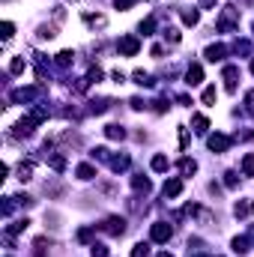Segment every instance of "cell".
I'll return each instance as SVG.
<instances>
[{"label":"cell","instance_id":"cell-2","mask_svg":"<svg viewBox=\"0 0 254 257\" xmlns=\"http://www.w3.org/2000/svg\"><path fill=\"white\" fill-rule=\"evenodd\" d=\"M39 96H42V87H18V90L9 93V102H12V105H24V102L39 99Z\"/></svg>","mask_w":254,"mask_h":257},{"label":"cell","instance_id":"cell-16","mask_svg":"<svg viewBox=\"0 0 254 257\" xmlns=\"http://www.w3.org/2000/svg\"><path fill=\"white\" fill-rule=\"evenodd\" d=\"M251 209H254L251 200H239V203L233 206V215H236V218H248V215H251Z\"/></svg>","mask_w":254,"mask_h":257},{"label":"cell","instance_id":"cell-19","mask_svg":"<svg viewBox=\"0 0 254 257\" xmlns=\"http://www.w3.org/2000/svg\"><path fill=\"white\" fill-rule=\"evenodd\" d=\"M129 162H132L129 156H111V162H108V165H111V171H117V174H120V171H126V168H129Z\"/></svg>","mask_w":254,"mask_h":257},{"label":"cell","instance_id":"cell-3","mask_svg":"<svg viewBox=\"0 0 254 257\" xmlns=\"http://www.w3.org/2000/svg\"><path fill=\"white\" fill-rule=\"evenodd\" d=\"M99 230H102V233H108V236H123V233H126V218L111 215V218H105V221L99 224Z\"/></svg>","mask_w":254,"mask_h":257},{"label":"cell","instance_id":"cell-22","mask_svg":"<svg viewBox=\"0 0 254 257\" xmlns=\"http://www.w3.org/2000/svg\"><path fill=\"white\" fill-rule=\"evenodd\" d=\"M194 171H197V162H194V159H189V156L180 159V174H183V177H191Z\"/></svg>","mask_w":254,"mask_h":257},{"label":"cell","instance_id":"cell-17","mask_svg":"<svg viewBox=\"0 0 254 257\" xmlns=\"http://www.w3.org/2000/svg\"><path fill=\"white\" fill-rule=\"evenodd\" d=\"M233 54H236V57H248V54H251V42H248V39H236V42H233Z\"/></svg>","mask_w":254,"mask_h":257},{"label":"cell","instance_id":"cell-38","mask_svg":"<svg viewBox=\"0 0 254 257\" xmlns=\"http://www.w3.org/2000/svg\"><path fill=\"white\" fill-rule=\"evenodd\" d=\"M93 239V227H81L78 230V242H90Z\"/></svg>","mask_w":254,"mask_h":257},{"label":"cell","instance_id":"cell-6","mask_svg":"<svg viewBox=\"0 0 254 257\" xmlns=\"http://www.w3.org/2000/svg\"><path fill=\"white\" fill-rule=\"evenodd\" d=\"M221 78H224V87H227V93H233V90H236V81H239V66H224Z\"/></svg>","mask_w":254,"mask_h":257},{"label":"cell","instance_id":"cell-33","mask_svg":"<svg viewBox=\"0 0 254 257\" xmlns=\"http://www.w3.org/2000/svg\"><path fill=\"white\" fill-rule=\"evenodd\" d=\"M90 254H93V257H108V245H102V242H93V245H90Z\"/></svg>","mask_w":254,"mask_h":257},{"label":"cell","instance_id":"cell-13","mask_svg":"<svg viewBox=\"0 0 254 257\" xmlns=\"http://www.w3.org/2000/svg\"><path fill=\"white\" fill-rule=\"evenodd\" d=\"M75 177H78L81 183H87V180H93V177H96V168L84 162V165H78V168H75Z\"/></svg>","mask_w":254,"mask_h":257},{"label":"cell","instance_id":"cell-27","mask_svg":"<svg viewBox=\"0 0 254 257\" xmlns=\"http://www.w3.org/2000/svg\"><path fill=\"white\" fill-rule=\"evenodd\" d=\"M138 30H141L144 36H153V30H156V18H144V21L138 24Z\"/></svg>","mask_w":254,"mask_h":257},{"label":"cell","instance_id":"cell-36","mask_svg":"<svg viewBox=\"0 0 254 257\" xmlns=\"http://www.w3.org/2000/svg\"><path fill=\"white\" fill-rule=\"evenodd\" d=\"M215 99H218V90H215V87H206V90H203V105H212Z\"/></svg>","mask_w":254,"mask_h":257},{"label":"cell","instance_id":"cell-24","mask_svg":"<svg viewBox=\"0 0 254 257\" xmlns=\"http://www.w3.org/2000/svg\"><path fill=\"white\" fill-rule=\"evenodd\" d=\"M197 21H200V12H197V9H183V24L194 27Z\"/></svg>","mask_w":254,"mask_h":257},{"label":"cell","instance_id":"cell-46","mask_svg":"<svg viewBox=\"0 0 254 257\" xmlns=\"http://www.w3.org/2000/svg\"><path fill=\"white\" fill-rule=\"evenodd\" d=\"M159 257H174V254H168V251H162V254H159Z\"/></svg>","mask_w":254,"mask_h":257},{"label":"cell","instance_id":"cell-9","mask_svg":"<svg viewBox=\"0 0 254 257\" xmlns=\"http://www.w3.org/2000/svg\"><path fill=\"white\" fill-rule=\"evenodd\" d=\"M203 81V69H200V63H191L189 69H186V84L189 87H197Z\"/></svg>","mask_w":254,"mask_h":257},{"label":"cell","instance_id":"cell-40","mask_svg":"<svg viewBox=\"0 0 254 257\" xmlns=\"http://www.w3.org/2000/svg\"><path fill=\"white\" fill-rule=\"evenodd\" d=\"M180 147H183V150L189 147V128L186 126H180Z\"/></svg>","mask_w":254,"mask_h":257},{"label":"cell","instance_id":"cell-30","mask_svg":"<svg viewBox=\"0 0 254 257\" xmlns=\"http://www.w3.org/2000/svg\"><path fill=\"white\" fill-rule=\"evenodd\" d=\"M9 72H12V75H21V72H24V57H12V60H9Z\"/></svg>","mask_w":254,"mask_h":257},{"label":"cell","instance_id":"cell-25","mask_svg":"<svg viewBox=\"0 0 254 257\" xmlns=\"http://www.w3.org/2000/svg\"><path fill=\"white\" fill-rule=\"evenodd\" d=\"M242 174L245 177H254V153H245L242 156Z\"/></svg>","mask_w":254,"mask_h":257},{"label":"cell","instance_id":"cell-5","mask_svg":"<svg viewBox=\"0 0 254 257\" xmlns=\"http://www.w3.org/2000/svg\"><path fill=\"white\" fill-rule=\"evenodd\" d=\"M117 51H120L123 57H135V54L141 51V39H138V36H123V39L117 42Z\"/></svg>","mask_w":254,"mask_h":257},{"label":"cell","instance_id":"cell-4","mask_svg":"<svg viewBox=\"0 0 254 257\" xmlns=\"http://www.w3.org/2000/svg\"><path fill=\"white\" fill-rule=\"evenodd\" d=\"M171 236H174V227H171L168 221H156V224L150 227V239H153V242H168Z\"/></svg>","mask_w":254,"mask_h":257},{"label":"cell","instance_id":"cell-47","mask_svg":"<svg viewBox=\"0 0 254 257\" xmlns=\"http://www.w3.org/2000/svg\"><path fill=\"white\" fill-rule=\"evenodd\" d=\"M251 72H254V63H251Z\"/></svg>","mask_w":254,"mask_h":257},{"label":"cell","instance_id":"cell-12","mask_svg":"<svg viewBox=\"0 0 254 257\" xmlns=\"http://www.w3.org/2000/svg\"><path fill=\"white\" fill-rule=\"evenodd\" d=\"M33 168H36L33 162H21V165L15 168V177H18L21 183H27V180H33Z\"/></svg>","mask_w":254,"mask_h":257},{"label":"cell","instance_id":"cell-21","mask_svg":"<svg viewBox=\"0 0 254 257\" xmlns=\"http://www.w3.org/2000/svg\"><path fill=\"white\" fill-rule=\"evenodd\" d=\"M105 135H108L111 141H123V138H126V128L117 126V123H111V126H105Z\"/></svg>","mask_w":254,"mask_h":257},{"label":"cell","instance_id":"cell-31","mask_svg":"<svg viewBox=\"0 0 254 257\" xmlns=\"http://www.w3.org/2000/svg\"><path fill=\"white\" fill-rule=\"evenodd\" d=\"M27 224H30V221H27V218H21V221L9 224V227H6V233H9V236H12V233H21V230H27Z\"/></svg>","mask_w":254,"mask_h":257},{"label":"cell","instance_id":"cell-44","mask_svg":"<svg viewBox=\"0 0 254 257\" xmlns=\"http://www.w3.org/2000/svg\"><path fill=\"white\" fill-rule=\"evenodd\" d=\"M111 78H114V81H117V84H123V81H126V75H123V72H120V69H114V75H111Z\"/></svg>","mask_w":254,"mask_h":257},{"label":"cell","instance_id":"cell-26","mask_svg":"<svg viewBox=\"0 0 254 257\" xmlns=\"http://www.w3.org/2000/svg\"><path fill=\"white\" fill-rule=\"evenodd\" d=\"M72 60H75V51H60L54 63L60 66V69H66V66H72Z\"/></svg>","mask_w":254,"mask_h":257},{"label":"cell","instance_id":"cell-42","mask_svg":"<svg viewBox=\"0 0 254 257\" xmlns=\"http://www.w3.org/2000/svg\"><path fill=\"white\" fill-rule=\"evenodd\" d=\"M132 3H135V0H114V6H117V9H123V12H126Z\"/></svg>","mask_w":254,"mask_h":257},{"label":"cell","instance_id":"cell-43","mask_svg":"<svg viewBox=\"0 0 254 257\" xmlns=\"http://www.w3.org/2000/svg\"><path fill=\"white\" fill-rule=\"evenodd\" d=\"M132 108H135V111H144V108H147V102H144V99H132Z\"/></svg>","mask_w":254,"mask_h":257},{"label":"cell","instance_id":"cell-8","mask_svg":"<svg viewBox=\"0 0 254 257\" xmlns=\"http://www.w3.org/2000/svg\"><path fill=\"white\" fill-rule=\"evenodd\" d=\"M206 147H209L212 153H224V150L230 147V138H227V135H209Z\"/></svg>","mask_w":254,"mask_h":257},{"label":"cell","instance_id":"cell-29","mask_svg":"<svg viewBox=\"0 0 254 257\" xmlns=\"http://www.w3.org/2000/svg\"><path fill=\"white\" fill-rule=\"evenodd\" d=\"M233 251H236V254H245V251H248V236H236V239H233Z\"/></svg>","mask_w":254,"mask_h":257},{"label":"cell","instance_id":"cell-23","mask_svg":"<svg viewBox=\"0 0 254 257\" xmlns=\"http://www.w3.org/2000/svg\"><path fill=\"white\" fill-rule=\"evenodd\" d=\"M191 126H194V132H197V135H203V132L209 128V120H206L203 114H194V117H191Z\"/></svg>","mask_w":254,"mask_h":257},{"label":"cell","instance_id":"cell-1","mask_svg":"<svg viewBox=\"0 0 254 257\" xmlns=\"http://www.w3.org/2000/svg\"><path fill=\"white\" fill-rule=\"evenodd\" d=\"M215 27H218L221 33H230V30H236V27H239V9H236L233 3H227V6L221 9V18L215 21Z\"/></svg>","mask_w":254,"mask_h":257},{"label":"cell","instance_id":"cell-14","mask_svg":"<svg viewBox=\"0 0 254 257\" xmlns=\"http://www.w3.org/2000/svg\"><path fill=\"white\" fill-rule=\"evenodd\" d=\"M132 81H135L138 87H153V84H156V81H153V75H150V72H144V69H138V72L132 75Z\"/></svg>","mask_w":254,"mask_h":257},{"label":"cell","instance_id":"cell-37","mask_svg":"<svg viewBox=\"0 0 254 257\" xmlns=\"http://www.w3.org/2000/svg\"><path fill=\"white\" fill-rule=\"evenodd\" d=\"M165 39H168L171 45H177V42H180V30H177V27H168V30H165Z\"/></svg>","mask_w":254,"mask_h":257},{"label":"cell","instance_id":"cell-35","mask_svg":"<svg viewBox=\"0 0 254 257\" xmlns=\"http://www.w3.org/2000/svg\"><path fill=\"white\" fill-rule=\"evenodd\" d=\"M87 81H90V84H99V81H102V69H99V66H90Z\"/></svg>","mask_w":254,"mask_h":257},{"label":"cell","instance_id":"cell-7","mask_svg":"<svg viewBox=\"0 0 254 257\" xmlns=\"http://www.w3.org/2000/svg\"><path fill=\"white\" fill-rule=\"evenodd\" d=\"M203 57H206L209 63H221V60L227 57V45H209V48L203 51Z\"/></svg>","mask_w":254,"mask_h":257},{"label":"cell","instance_id":"cell-20","mask_svg":"<svg viewBox=\"0 0 254 257\" xmlns=\"http://www.w3.org/2000/svg\"><path fill=\"white\" fill-rule=\"evenodd\" d=\"M111 108V99H93L90 102V114H105Z\"/></svg>","mask_w":254,"mask_h":257},{"label":"cell","instance_id":"cell-18","mask_svg":"<svg viewBox=\"0 0 254 257\" xmlns=\"http://www.w3.org/2000/svg\"><path fill=\"white\" fill-rule=\"evenodd\" d=\"M168 168H171V162H168V156H153V171L156 174H168Z\"/></svg>","mask_w":254,"mask_h":257},{"label":"cell","instance_id":"cell-28","mask_svg":"<svg viewBox=\"0 0 254 257\" xmlns=\"http://www.w3.org/2000/svg\"><path fill=\"white\" fill-rule=\"evenodd\" d=\"M57 36V24H42L39 27V39H54Z\"/></svg>","mask_w":254,"mask_h":257},{"label":"cell","instance_id":"cell-11","mask_svg":"<svg viewBox=\"0 0 254 257\" xmlns=\"http://www.w3.org/2000/svg\"><path fill=\"white\" fill-rule=\"evenodd\" d=\"M162 194H165V197H180V194H183V180H168V183L162 186Z\"/></svg>","mask_w":254,"mask_h":257},{"label":"cell","instance_id":"cell-41","mask_svg":"<svg viewBox=\"0 0 254 257\" xmlns=\"http://www.w3.org/2000/svg\"><path fill=\"white\" fill-rule=\"evenodd\" d=\"M224 183H227V189H233V186H236V174L227 171V174H224Z\"/></svg>","mask_w":254,"mask_h":257},{"label":"cell","instance_id":"cell-15","mask_svg":"<svg viewBox=\"0 0 254 257\" xmlns=\"http://www.w3.org/2000/svg\"><path fill=\"white\" fill-rule=\"evenodd\" d=\"M132 189H135V192H144V194H147L153 186H150V180H147L144 174H135V177H132Z\"/></svg>","mask_w":254,"mask_h":257},{"label":"cell","instance_id":"cell-45","mask_svg":"<svg viewBox=\"0 0 254 257\" xmlns=\"http://www.w3.org/2000/svg\"><path fill=\"white\" fill-rule=\"evenodd\" d=\"M200 6H203V9H209V6H215V0H200Z\"/></svg>","mask_w":254,"mask_h":257},{"label":"cell","instance_id":"cell-32","mask_svg":"<svg viewBox=\"0 0 254 257\" xmlns=\"http://www.w3.org/2000/svg\"><path fill=\"white\" fill-rule=\"evenodd\" d=\"M132 257H150V242H138L132 248Z\"/></svg>","mask_w":254,"mask_h":257},{"label":"cell","instance_id":"cell-10","mask_svg":"<svg viewBox=\"0 0 254 257\" xmlns=\"http://www.w3.org/2000/svg\"><path fill=\"white\" fill-rule=\"evenodd\" d=\"M84 24H87V27H93V30H102V27L108 24V18H105V15H99V12H84Z\"/></svg>","mask_w":254,"mask_h":257},{"label":"cell","instance_id":"cell-39","mask_svg":"<svg viewBox=\"0 0 254 257\" xmlns=\"http://www.w3.org/2000/svg\"><path fill=\"white\" fill-rule=\"evenodd\" d=\"M245 111L254 117V90H248V93H245Z\"/></svg>","mask_w":254,"mask_h":257},{"label":"cell","instance_id":"cell-34","mask_svg":"<svg viewBox=\"0 0 254 257\" xmlns=\"http://www.w3.org/2000/svg\"><path fill=\"white\" fill-rule=\"evenodd\" d=\"M0 36H3V42H9V39L15 36V24H12V21H3V33H0Z\"/></svg>","mask_w":254,"mask_h":257}]
</instances>
